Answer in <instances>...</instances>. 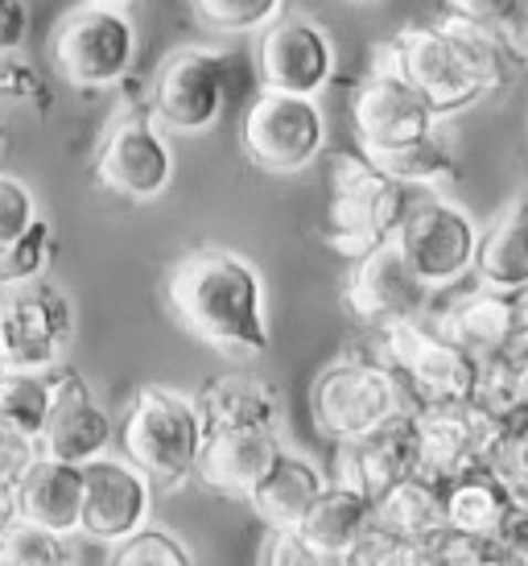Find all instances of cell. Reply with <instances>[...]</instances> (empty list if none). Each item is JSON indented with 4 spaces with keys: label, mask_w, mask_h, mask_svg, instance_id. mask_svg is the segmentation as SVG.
I'll use <instances>...</instances> for the list:
<instances>
[{
    "label": "cell",
    "mask_w": 528,
    "mask_h": 566,
    "mask_svg": "<svg viewBox=\"0 0 528 566\" xmlns=\"http://www.w3.org/2000/svg\"><path fill=\"white\" fill-rule=\"evenodd\" d=\"M166 302L173 318L223 356L252 360L268 352L264 277L249 256L232 249L187 252L166 277Z\"/></svg>",
    "instance_id": "obj_1"
},
{
    "label": "cell",
    "mask_w": 528,
    "mask_h": 566,
    "mask_svg": "<svg viewBox=\"0 0 528 566\" xmlns=\"http://www.w3.org/2000/svg\"><path fill=\"white\" fill-rule=\"evenodd\" d=\"M116 439L128 463L149 475V484L178 492L187 480H194L207 430L199 401L190 394L166 385H140Z\"/></svg>",
    "instance_id": "obj_2"
},
{
    "label": "cell",
    "mask_w": 528,
    "mask_h": 566,
    "mask_svg": "<svg viewBox=\"0 0 528 566\" xmlns=\"http://www.w3.org/2000/svg\"><path fill=\"white\" fill-rule=\"evenodd\" d=\"M413 207V190L392 182L363 158H335L330 170V211H327V244L347 261H363L368 252L397 240L404 216Z\"/></svg>",
    "instance_id": "obj_3"
},
{
    "label": "cell",
    "mask_w": 528,
    "mask_h": 566,
    "mask_svg": "<svg viewBox=\"0 0 528 566\" xmlns=\"http://www.w3.org/2000/svg\"><path fill=\"white\" fill-rule=\"evenodd\" d=\"M404 385L384 360L342 356L327 364L310 389V413L318 434L330 442H351L376 426L404 413Z\"/></svg>",
    "instance_id": "obj_4"
},
{
    "label": "cell",
    "mask_w": 528,
    "mask_h": 566,
    "mask_svg": "<svg viewBox=\"0 0 528 566\" xmlns=\"http://www.w3.org/2000/svg\"><path fill=\"white\" fill-rule=\"evenodd\" d=\"M75 339V306L54 282L0 290V373L50 377Z\"/></svg>",
    "instance_id": "obj_5"
},
{
    "label": "cell",
    "mask_w": 528,
    "mask_h": 566,
    "mask_svg": "<svg viewBox=\"0 0 528 566\" xmlns=\"http://www.w3.org/2000/svg\"><path fill=\"white\" fill-rule=\"evenodd\" d=\"M50 59L59 66V75L83 92L112 87L137 63V25L128 9L78 4L54 25Z\"/></svg>",
    "instance_id": "obj_6"
},
{
    "label": "cell",
    "mask_w": 528,
    "mask_h": 566,
    "mask_svg": "<svg viewBox=\"0 0 528 566\" xmlns=\"http://www.w3.org/2000/svg\"><path fill=\"white\" fill-rule=\"evenodd\" d=\"M392 244L401 249V256L421 277V285L434 294V290L463 282L475 269L479 223L446 195H425V199H413Z\"/></svg>",
    "instance_id": "obj_7"
},
{
    "label": "cell",
    "mask_w": 528,
    "mask_h": 566,
    "mask_svg": "<svg viewBox=\"0 0 528 566\" xmlns=\"http://www.w3.org/2000/svg\"><path fill=\"white\" fill-rule=\"evenodd\" d=\"M232 59L207 46L173 50L157 66L149 112L166 133H207L219 125L232 95Z\"/></svg>",
    "instance_id": "obj_8"
},
{
    "label": "cell",
    "mask_w": 528,
    "mask_h": 566,
    "mask_svg": "<svg viewBox=\"0 0 528 566\" xmlns=\"http://www.w3.org/2000/svg\"><path fill=\"white\" fill-rule=\"evenodd\" d=\"M240 142L256 170L289 178V174L310 170L318 154L327 149V116L318 108V99L261 92L244 112Z\"/></svg>",
    "instance_id": "obj_9"
},
{
    "label": "cell",
    "mask_w": 528,
    "mask_h": 566,
    "mask_svg": "<svg viewBox=\"0 0 528 566\" xmlns=\"http://www.w3.org/2000/svg\"><path fill=\"white\" fill-rule=\"evenodd\" d=\"M95 182L128 203H154L173 182V149L154 112H120L95 154Z\"/></svg>",
    "instance_id": "obj_10"
},
{
    "label": "cell",
    "mask_w": 528,
    "mask_h": 566,
    "mask_svg": "<svg viewBox=\"0 0 528 566\" xmlns=\"http://www.w3.org/2000/svg\"><path fill=\"white\" fill-rule=\"evenodd\" d=\"M418 422V475L446 488L458 475L487 463L499 439V422L475 401H425L413 406Z\"/></svg>",
    "instance_id": "obj_11"
},
{
    "label": "cell",
    "mask_w": 528,
    "mask_h": 566,
    "mask_svg": "<svg viewBox=\"0 0 528 566\" xmlns=\"http://www.w3.org/2000/svg\"><path fill=\"white\" fill-rule=\"evenodd\" d=\"M384 364L401 380L418 389L425 401H471L479 385V360H471L463 347H454L446 335H437L425 323H397L380 331Z\"/></svg>",
    "instance_id": "obj_12"
},
{
    "label": "cell",
    "mask_w": 528,
    "mask_h": 566,
    "mask_svg": "<svg viewBox=\"0 0 528 566\" xmlns=\"http://www.w3.org/2000/svg\"><path fill=\"white\" fill-rule=\"evenodd\" d=\"M351 120H356L363 158L404 149V145L421 142L437 128V116L430 112V104L380 54H376L372 71L363 75V83L356 87V95H351Z\"/></svg>",
    "instance_id": "obj_13"
},
{
    "label": "cell",
    "mask_w": 528,
    "mask_h": 566,
    "mask_svg": "<svg viewBox=\"0 0 528 566\" xmlns=\"http://www.w3.org/2000/svg\"><path fill=\"white\" fill-rule=\"evenodd\" d=\"M335 42L310 17H281L261 33L256 46V83L268 95L318 99L335 80Z\"/></svg>",
    "instance_id": "obj_14"
},
{
    "label": "cell",
    "mask_w": 528,
    "mask_h": 566,
    "mask_svg": "<svg viewBox=\"0 0 528 566\" xmlns=\"http://www.w3.org/2000/svg\"><path fill=\"white\" fill-rule=\"evenodd\" d=\"M154 513V484L149 475L133 468L125 455H99L83 468V517L78 534L104 546H120L140 530H149L145 521Z\"/></svg>",
    "instance_id": "obj_15"
},
{
    "label": "cell",
    "mask_w": 528,
    "mask_h": 566,
    "mask_svg": "<svg viewBox=\"0 0 528 566\" xmlns=\"http://www.w3.org/2000/svg\"><path fill=\"white\" fill-rule=\"evenodd\" d=\"M376 54L430 104L437 120L466 112L483 99V92L466 80L463 63L454 59L451 42L437 33V25H404L392 42L376 46Z\"/></svg>",
    "instance_id": "obj_16"
},
{
    "label": "cell",
    "mask_w": 528,
    "mask_h": 566,
    "mask_svg": "<svg viewBox=\"0 0 528 566\" xmlns=\"http://www.w3.org/2000/svg\"><path fill=\"white\" fill-rule=\"evenodd\" d=\"M342 302L356 323L363 327H397V323H418L430 306V290L409 269L397 244L368 252L363 261H351L347 285H342Z\"/></svg>",
    "instance_id": "obj_17"
},
{
    "label": "cell",
    "mask_w": 528,
    "mask_h": 566,
    "mask_svg": "<svg viewBox=\"0 0 528 566\" xmlns=\"http://www.w3.org/2000/svg\"><path fill=\"white\" fill-rule=\"evenodd\" d=\"M418 422L413 409L397 413L392 422L376 426L351 442H339L335 455V484L359 492L363 501H384L392 488L418 475Z\"/></svg>",
    "instance_id": "obj_18"
},
{
    "label": "cell",
    "mask_w": 528,
    "mask_h": 566,
    "mask_svg": "<svg viewBox=\"0 0 528 566\" xmlns=\"http://www.w3.org/2000/svg\"><path fill=\"white\" fill-rule=\"evenodd\" d=\"M116 426L108 409L95 401L92 385L78 377L75 368H54L50 373V418L42 434V455L87 468L92 459L108 455Z\"/></svg>",
    "instance_id": "obj_19"
},
{
    "label": "cell",
    "mask_w": 528,
    "mask_h": 566,
    "mask_svg": "<svg viewBox=\"0 0 528 566\" xmlns=\"http://www.w3.org/2000/svg\"><path fill=\"white\" fill-rule=\"evenodd\" d=\"M525 294H496V290H471L437 315L434 331L446 335L454 347H463L471 360H504L516 356L525 344Z\"/></svg>",
    "instance_id": "obj_20"
},
{
    "label": "cell",
    "mask_w": 528,
    "mask_h": 566,
    "mask_svg": "<svg viewBox=\"0 0 528 566\" xmlns=\"http://www.w3.org/2000/svg\"><path fill=\"white\" fill-rule=\"evenodd\" d=\"M13 488V513L33 530L71 537L78 534L83 517V468L38 455L9 480Z\"/></svg>",
    "instance_id": "obj_21"
},
{
    "label": "cell",
    "mask_w": 528,
    "mask_h": 566,
    "mask_svg": "<svg viewBox=\"0 0 528 566\" xmlns=\"http://www.w3.org/2000/svg\"><path fill=\"white\" fill-rule=\"evenodd\" d=\"M281 455H285V447H281L277 430H215L202 442L194 480L211 492L249 501Z\"/></svg>",
    "instance_id": "obj_22"
},
{
    "label": "cell",
    "mask_w": 528,
    "mask_h": 566,
    "mask_svg": "<svg viewBox=\"0 0 528 566\" xmlns=\"http://www.w3.org/2000/svg\"><path fill=\"white\" fill-rule=\"evenodd\" d=\"M50 418V377L0 373V480H13L42 455Z\"/></svg>",
    "instance_id": "obj_23"
},
{
    "label": "cell",
    "mask_w": 528,
    "mask_h": 566,
    "mask_svg": "<svg viewBox=\"0 0 528 566\" xmlns=\"http://www.w3.org/2000/svg\"><path fill=\"white\" fill-rule=\"evenodd\" d=\"M202 430H277L281 426V394L264 377L252 373H223L199 389Z\"/></svg>",
    "instance_id": "obj_24"
},
{
    "label": "cell",
    "mask_w": 528,
    "mask_h": 566,
    "mask_svg": "<svg viewBox=\"0 0 528 566\" xmlns=\"http://www.w3.org/2000/svg\"><path fill=\"white\" fill-rule=\"evenodd\" d=\"M483 290L528 294V195H513L496 220L479 232L475 269Z\"/></svg>",
    "instance_id": "obj_25"
},
{
    "label": "cell",
    "mask_w": 528,
    "mask_h": 566,
    "mask_svg": "<svg viewBox=\"0 0 528 566\" xmlns=\"http://www.w3.org/2000/svg\"><path fill=\"white\" fill-rule=\"evenodd\" d=\"M372 530H376V504L363 501L351 488L327 484L318 492V501L310 504L306 521L297 525V537H302L314 554L347 558Z\"/></svg>",
    "instance_id": "obj_26"
},
{
    "label": "cell",
    "mask_w": 528,
    "mask_h": 566,
    "mask_svg": "<svg viewBox=\"0 0 528 566\" xmlns=\"http://www.w3.org/2000/svg\"><path fill=\"white\" fill-rule=\"evenodd\" d=\"M323 488H327V480H323V472L314 468L310 459L285 451L273 463V472L261 480V488L249 496V504L273 534H297V525L306 521V513H310V504L318 501Z\"/></svg>",
    "instance_id": "obj_27"
},
{
    "label": "cell",
    "mask_w": 528,
    "mask_h": 566,
    "mask_svg": "<svg viewBox=\"0 0 528 566\" xmlns=\"http://www.w3.org/2000/svg\"><path fill=\"white\" fill-rule=\"evenodd\" d=\"M442 501H446V530L463 537H479V542H496L504 521L513 517L516 496L499 484L487 468L458 475L442 488Z\"/></svg>",
    "instance_id": "obj_28"
},
{
    "label": "cell",
    "mask_w": 528,
    "mask_h": 566,
    "mask_svg": "<svg viewBox=\"0 0 528 566\" xmlns=\"http://www.w3.org/2000/svg\"><path fill=\"white\" fill-rule=\"evenodd\" d=\"M434 25L451 42L454 59L466 71V80L475 83L483 95L504 92V87L516 83L520 63H516L508 42H504V30H487L479 21H463V17H451V13H442Z\"/></svg>",
    "instance_id": "obj_29"
},
{
    "label": "cell",
    "mask_w": 528,
    "mask_h": 566,
    "mask_svg": "<svg viewBox=\"0 0 528 566\" xmlns=\"http://www.w3.org/2000/svg\"><path fill=\"white\" fill-rule=\"evenodd\" d=\"M376 530L401 542H425L446 530V501H442V488L430 480H404L384 496L376 501Z\"/></svg>",
    "instance_id": "obj_30"
},
{
    "label": "cell",
    "mask_w": 528,
    "mask_h": 566,
    "mask_svg": "<svg viewBox=\"0 0 528 566\" xmlns=\"http://www.w3.org/2000/svg\"><path fill=\"white\" fill-rule=\"evenodd\" d=\"M376 170H384L392 182H401L409 190H434V187H446L458 170V161H454V149L451 142L442 137V133H430V137H421V142L404 145V149H392V154H380V158H368Z\"/></svg>",
    "instance_id": "obj_31"
},
{
    "label": "cell",
    "mask_w": 528,
    "mask_h": 566,
    "mask_svg": "<svg viewBox=\"0 0 528 566\" xmlns=\"http://www.w3.org/2000/svg\"><path fill=\"white\" fill-rule=\"evenodd\" d=\"M202 30L240 38V33H264L273 21H281L285 0H190Z\"/></svg>",
    "instance_id": "obj_32"
},
{
    "label": "cell",
    "mask_w": 528,
    "mask_h": 566,
    "mask_svg": "<svg viewBox=\"0 0 528 566\" xmlns=\"http://www.w3.org/2000/svg\"><path fill=\"white\" fill-rule=\"evenodd\" d=\"M50 261H54V223L38 216L25 237H17L9 249H0V290L42 282Z\"/></svg>",
    "instance_id": "obj_33"
},
{
    "label": "cell",
    "mask_w": 528,
    "mask_h": 566,
    "mask_svg": "<svg viewBox=\"0 0 528 566\" xmlns=\"http://www.w3.org/2000/svg\"><path fill=\"white\" fill-rule=\"evenodd\" d=\"M0 566H66V537L13 521L0 534Z\"/></svg>",
    "instance_id": "obj_34"
},
{
    "label": "cell",
    "mask_w": 528,
    "mask_h": 566,
    "mask_svg": "<svg viewBox=\"0 0 528 566\" xmlns=\"http://www.w3.org/2000/svg\"><path fill=\"white\" fill-rule=\"evenodd\" d=\"M108 566H199V563L166 530H140L137 537H128V542H120L112 551Z\"/></svg>",
    "instance_id": "obj_35"
},
{
    "label": "cell",
    "mask_w": 528,
    "mask_h": 566,
    "mask_svg": "<svg viewBox=\"0 0 528 566\" xmlns=\"http://www.w3.org/2000/svg\"><path fill=\"white\" fill-rule=\"evenodd\" d=\"M347 566H430V554L421 542H401V537L372 530L356 551L347 554Z\"/></svg>",
    "instance_id": "obj_36"
},
{
    "label": "cell",
    "mask_w": 528,
    "mask_h": 566,
    "mask_svg": "<svg viewBox=\"0 0 528 566\" xmlns=\"http://www.w3.org/2000/svg\"><path fill=\"white\" fill-rule=\"evenodd\" d=\"M38 220V199L33 190L13 178V174H0V249H9L17 237H25Z\"/></svg>",
    "instance_id": "obj_37"
},
{
    "label": "cell",
    "mask_w": 528,
    "mask_h": 566,
    "mask_svg": "<svg viewBox=\"0 0 528 566\" xmlns=\"http://www.w3.org/2000/svg\"><path fill=\"white\" fill-rule=\"evenodd\" d=\"M0 95L4 99H42V112L50 108V92L46 83H42V75L30 63H21L17 54L0 59Z\"/></svg>",
    "instance_id": "obj_38"
},
{
    "label": "cell",
    "mask_w": 528,
    "mask_h": 566,
    "mask_svg": "<svg viewBox=\"0 0 528 566\" xmlns=\"http://www.w3.org/2000/svg\"><path fill=\"white\" fill-rule=\"evenodd\" d=\"M520 9H525V0H446V13L451 17L479 21L487 30H508Z\"/></svg>",
    "instance_id": "obj_39"
},
{
    "label": "cell",
    "mask_w": 528,
    "mask_h": 566,
    "mask_svg": "<svg viewBox=\"0 0 528 566\" xmlns=\"http://www.w3.org/2000/svg\"><path fill=\"white\" fill-rule=\"evenodd\" d=\"M30 38V9L25 0H0V59L17 54Z\"/></svg>",
    "instance_id": "obj_40"
},
{
    "label": "cell",
    "mask_w": 528,
    "mask_h": 566,
    "mask_svg": "<svg viewBox=\"0 0 528 566\" xmlns=\"http://www.w3.org/2000/svg\"><path fill=\"white\" fill-rule=\"evenodd\" d=\"M496 546L508 554V558H516L520 566H528V501H516L513 517L504 521Z\"/></svg>",
    "instance_id": "obj_41"
},
{
    "label": "cell",
    "mask_w": 528,
    "mask_h": 566,
    "mask_svg": "<svg viewBox=\"0 0 528 566\" xmlns=\"http://www.w3.org/2000/svg\"><path fill=\"white\" fill-rule=\"evenodd\" d=\"M504 42H508V50H513V59L520 63V71H528V0L525 9L516 13V21L504 30Z\"/></svg>",
    "instance_id": "obj_42"
},
{
    "label": "cell",
    "mask_w": 528,
    "mask_h": 566,
    "mask_svg": "<svg viewBox=\"0 0 528 566\" xmlns=\"http://www.w3.org/2000/svg\"><path fill=\"white\" fill-rule=\"evenodd\" d=\"M463 566H520V563H516V558H508L496 542H479V551L471 554Z\"/></svg>",
    "instance_id": "obj_43"
},
{
    "label": "cell",
    "mask_w": 528,
    "mask_h": 566,
    "mask_svg": "<svg viewBox=\"0 0 528 566\" xmlns=\"http://www.w3.org/2000/svg\"><path fill=\"white\" fill-rule=\"evenodd\" d=\"M13 521H17V513H13V488H9V480H0V534H4Z\"/></svg>",
    "instance_id": "obj_44"
},
{
    "label": "cell",
    "mask_w": 528,
    "mask_h": 566,
    "mask_svg": "<svg viewBox=\"0 0 528 566\" xmlns=\"http://www.w3.org/2000/svg\"><path fill=\"white\" fill-rule=\"evenodd\" d=\"M302 566H347V558H330V554H306V563Z\"/></svg>",
    "instance_id": "obj_45"
},
{
    "label": "cell",
    "mask_w": 528,
    "mask_h": 566,
    "mask_svg": "<svg viewBox=\"0 0 528 566\" xmlns=\"http://www.w3.org/2000/svg\"><path fill=\"white\" fill-rule=\"evenodd\" d=\"M87 4H104V9H128L133 0H87Z\"/></svg>",
    "instance_id": "obj_46"
},
{
    "label": "cell",
    "mask_w": 528,
    "mask_h": 566,
    "mask_svg": "<svg viewBox=\"0 0 528 566\" xmlns=\"http://www.w3.org/2000/svg\"><path fill=\"white\" fill-rule=\"evenodd\" d=\"M351 4H380V0H351Z\"/></svg>",
    "instance_id": "obj_47"
},
{
    "label": "cell",
    "mask_w": 528,
    "mask_h": 566,
    "mask_svg": "<svg viewBox=\"0 0 528 566\" xmlns=\"http://www.w3.org/2000/svg\"><path fill=\"white\" fill-rule=\"evenodd\" d=\"M4 137H9V133H4V128H0V149H4Z\"/></svg>",
    "instance_id": "obj_48"
},
{
    "label": "cell",
    "mask_w": 528,
    "mask_h": 566,
    "mask_svg": "<svg viewBox=\"0 0 528 566\" xmlns=\"http://www.w3.org/2000/svg\"><path fill=\"white\" fill-rule=\"evenodd\" d=\"M525 451H528V442H525Z\"/></svg>",
    "instance_id": "obj_49"
}]
</instances>
